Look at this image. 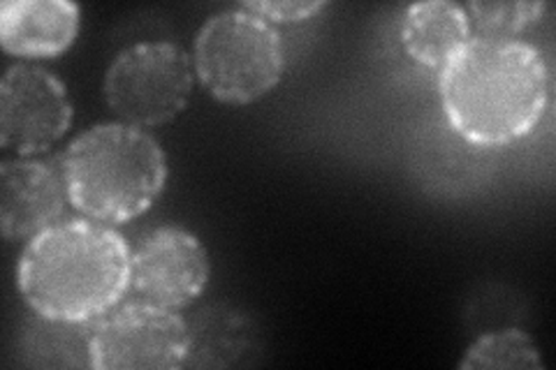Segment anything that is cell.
Instances as JSON below:
<instances>
[{
  "label": "cell",
  "instance_id": "6da1fadb",
  "mask_svg": "<svg viewBox=\"0 0 556 370\" xmlns=\"http://www.w3.org/2000/svg\"><path fill=\"white\" fill-rule=\"evenodd\" d=\"M443 114L464 142L482 149L510 146L543 120L549 69L525 40H468L439 69Z\"/></svg>",
  "mask_w": 556,
  "mask_h": 370
},
{
  "label": "cell",
  "instance_id": "7a4b0ae2",
  "mask_svg": "<svg viewBox=\"0 0 556 370\" xmlns=\"http://www.w3.org/2000/svg\"><path fill=\"white\" fill-rule=\"evenodd\" d=\"M132 248L114 225L61 220L24 243L16 290L30 312L93 324L130 290Z\"/></svg>",
  "mask_w": 556,
  "mask_h": 370
},
{
  "label": "cell",
  "instance_id": "3957f363",
  "mask_svg": "<svg viewBox=\"0 0 556 370\" xmlns=\"http://www.w3.org/2000/svg\"><path fill=\"white\" fill-rule=\"evenodd\" d=\"M70 206L104 225H124L147 210L167 186V155L149 130L121 120L86 128L61 153Z\"/></svg>",
  "mask_w": 556,
  "mask_h": 370
},
{
  "label": "cell",
  "instance_id": "277c9868",
  "mask_svg": "<svg viewBox=\"0 0 556 370\" xmlns=\"http://www.w3.org/2000/svg\"><path fill=\"white\" fill-rule=\"evenodd\" d=\"M190 56L204 91L235 107L271 93L288 67L281 28L243 5L208 16L195 33Z\"/></svg>",
  "mask_w": 556,
  "mask_h": 370
},
{
  "label": "cell",
  "instance_id": "5b68a950",
  "mask_svg": "<svg viewBox=\"0 0 556 370\" xmlns=\"http://www.w3.org/2000/svg\"><path fill=\"white\" fill-rule=\"evenodd\" d=\"M190 51L169 40L135 42L118 51L102 77V98L116 120L155 130L181 116L195 88Z\"/></svg>",
  "mask_w": 556,
  "mask_h": 370
},
{
  "label": "cell",
  "instance_id": "8992f818",
  "mask_svg": "<svg viewBox=\"0 0 556 370\" xmlns=\"http://www.w3.org/2000/svg\"><path fill=\"white\" fill-rule=\"evenodd\" d=\"M190 357V324L179 310L144 298L121 302L91 327L93 370H177Z\"/></svg>",
  "mask_w": 556,
  "mask_h": 370
},
{
  "label": "cell",
  "instance_id": "52a82bcc",
  "mask_svg": "<svg viewBox=\"0 0 556 370\" xmlns=\"http://www.w3.org/2000/svg\"><path fill=\"white\" fill-rule=\"evenodd\" d=\"M65 84L38 63H14L0 79V146L35 157L54 149L73 126Z\"/></svg>",
  "mask_w": 556,
  "mask_h": 370
},
{
  "label": "cell",
  "instance_id": "ba28073f",
  "mask_svg": "<svg viewBox=\"0 0 556 370\" xmlns=\"http://www.w3.org/2000/svg\"><path fill=\"white\" fill-rule=\"evenodd\" d=\"M212 257L198 234L179 225L155 227L132 245L130 290L155 306L184 310L202 296Z\"/></svg>",
  "mask_w": 556,
  "mask_h": 370
},
{
  "label": "cell",
  "instance_id": "9c48e42d",
  "mask_svg": "<svg viewBox=\"0 0 556 370\" xmlns=\"http://www.w3.org/2000/svg\"><path fill=\"white\" fill-rule=\"evenodd\" d=\"M70 204L59 161L12 155L0 163V229L5 241L28 243L63 220Z\"/></svg>",
  "mask_w": 556,
  "mask_h": 370
},
{
  "label": "cell",
  "instance_id": "30bf717a",
  "mask_svg": "<svg viewBox=\"0 0 556 370\" xmlns=\"http://www.w3.org/2000/svg\"><path fill=\"white\" fill-rule=\"evenodd\" d=\"M81 8L70 0H8L0 5V47L35 63L56 59L79 38Z\"/></svg>",
  "mask_w": 556,
  "mask_h": 370
},
{
  "label": "cell",
  "instance_id": "8fae6325",
  "mask_svg": "<svg viewBox=\"0 0 556 370\" xmlns=\"http://www.w3.org/2000/svg\"><path fill=\"white\" fill-rule=\"evenodd\" d=\"M399 38L413 61L439 73L473 38V26L464 5L452 0H425L404 10Z\"/></svg>",
  "mask_w": 556,
  "mask_h": 370
},
{
  "label": "cell",
  "instance_id": "7c38bea8",
  "mask_svg": "<svg viewBox=\"0 0 556 370\" xmlns=\"http://www.w3.org/2000/svg\"><path fill=\"white\" fill-rule=\"evenodd\" d=\"M91 327L30 315L22 331L24 363L40 368H91Z\"/></svg>",
  "mask_w": 556,
  "mask_h": 370
},
{
  "label": "cell",
  "instance_id": "4fadbf2b",
  "mask_svg": "<svg viewBox=\"0 0 556 370\" xmlns=\"http://www.w3.org/2000/svg\"><path fill=\"white\" fill-rule=\"evenodd\" d=\"M462 370H545L541 347L525 329L486 331L464 349Z\"/></svg>",
  "mask_w": 556,
  "mask_h": 370
},
{
  "label": "cell",
  "instance_id": "5bb4252c",
  "mask_svg": "<svg viewBox=\"0 0 556 370\" xmlns=\"http://www.w3.org/2000/svg\"><path fill=\"white\" fill-rule=\"evenodd\" d=\"M471 20L476 38L492 40H515L519 33H525L531 24L543 20L547 5L543 0H473L464 5Z\"/></svg>",
  "mask_w": 556,
  "mask_h": 370
},
{
  "label": "cell",
  "instance_id": "9a60e30c",
  "mask_svg": "<svg viewBox=\"0 0 556 370\" xmlns=\"http://www.w3.org/2000/svg\"><path fill=\"white\" fill-rule=\"evenodd\" d=\"M241 5L260 14L274 26L313 20V16H318L327 8L325 0H249V3Z\"/></svg>",
  "mask_w": 556,
  "mask_h": 370
}]
</instances>
